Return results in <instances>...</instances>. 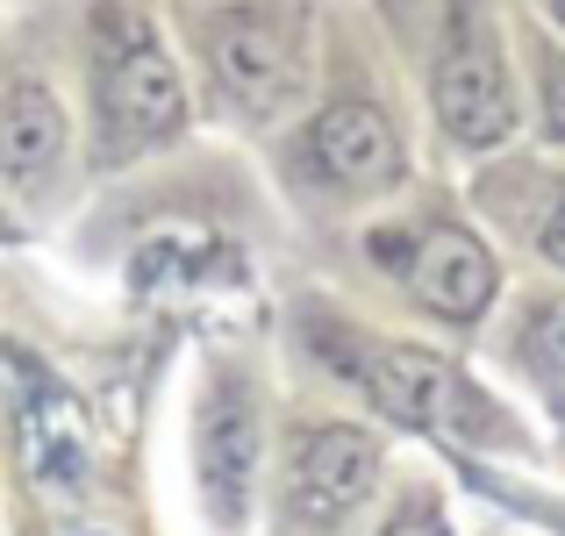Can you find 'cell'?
Here are the masks:
<instances>
[{
	"instance_id": "1",
	"label": "cell",
	"mask_w": 565,
	"mask_h": 536,
	"mask_svg": "<svg viewBox=\"0 0 565 536\" xmlns=\"http://www.w3.org/2000/svg\"><path fill=\"white\" fill-rule=\"evenodd\" d=\"M186 122V79L158 29L137 8L94 14V129L108 158H137L151 143L180 137Z\"/></svg>"
},
{
	"instance_id": "2",
	"label": "cell",
	"mask_w": 565,
	"mask_h": 536,
	"mask_svg": "<svg viewBox=\"0 0 565 536\" xmlns=\"http://www.w3.org/2000/svg\"><path fill=\"white\" fill-rule=\"evenodd\" d=\"M201 57L244 115H279L308 94L316 22H308L301 0H222L207 14Z\"/></svg>"
},
{
	"instance_id": "3",
	"label": "cell",
	"mask_w": 565,
	"mask_h": 536,
	"mask_svg": "<svg viewBox=\"0 0 565 536\" xmlns=\"http://www.w3.org/2000/svg\"><path fill=\"white\" fill-rule=\"evenodd\" d=\"M429 108H437V129L458 151H494L515 129V79H509V51H501V29L487 14V0H451Z\"/></svg>"
},
{
	"instance_id": "4",
	"label": "cell",
	"mask_w": 565,
	"mask_h": 536,
	"mask_svg": "<svg viewBox=\"0 0 565 536\" xmlns=\"http://www.w3.org/2000/svg\"><path fill=\"white\" fill-rule=\"evenodd\" d=\"M359 379H365V394H373L394 422L444 429V437H451V429H480L487 422V408H480V394L466 386V372L444 365L437 351L386 344V351H373L359 365Z\"/></svg>"
},
{
	"instance_id": "5",
	"label": "cell",
	"mask_w": 565,
	"mask_h": 536,
	"mask_svg": "<svg viewBox=\"0 0 565 536\" xmlns=\"http://www.w3.org/2000/svg\"><path fill=\"white\" fill-rule=\"evenodd\" d=\"M301 158H308V172L337 193H380L408 165L394 122H386L373 100H330V108H316L308 129H301Z\"/></svg>"
},
{
	"instance_id": "6",
	"label": "cell",
	"mask_w": 565,
	"mask_h": 536,
	"mask_svg": "<svg viewBox=\"0 0 565 536\" xmlns=\"http://www.w3.org/2000/svg\"><path fill=\"white\" fill-rule=\"evenodd\" d=\"M380 465H386V451L373 429H359V422L308 429L301 458H294V508L308 523H337V515H351L380 486Z\"/></svg>"
},
{
	"instance_id": "7",
	"label": "cell",
	"mask_w": 565,
	"mask_h": 536,
	"mask_svg": "<svg viewBox=\"0 0 565 536\" xmlns=\"http://www.w3.org/2000/svg\"><path fill=\"white\" fill-rule=\"evenodd\" d=\"M401 279H408L415 301L444 322H472L494 301V258H487V244L472 229H458V222H437V229L415 236L408 258H401Z\"/></svg>"
},
{
	"instance_id": "8",
	"label": "cell",
	"mask_w": 565,
	"mask_h": 536,
	"mask_svg": "<svg viewBox=\"0 0 565 536\" xmlns=\"http://www.w3.org/2000/svg\"><path fill=\"white\" fill-rule=\"evenodd\" d=\"M65 165V108L43 79H0V179L14 193L51 186Z\"/></svg>"
},
{
	"instance_id": "9",
	"label": "cell",
	"mask_w": 565,
	"mask_h": 536,
	"mask_svg": "<svg viewBox=\"0 0 565 536\" xmlns=\"http://www.w3.org/2000/svg\"><path fill=\"white\" fill-rule=\"evenodd\" d=\"M236 272V250L222 244V236H207V229H158V236H143L137 244V258H129V287L137 293H201V287H215V279H230Z\"/></svg>"
},
{
	"instance_id": "10",
	"label": "cell",
	"mask_w": 565,
	"mask_h": 536,
	"mask_svg": "<svg viewBox=\"0 0 565 536\" xmlns=\"http://www.w3.org/2000/svg\"><path fill=\"white\" fill-rule=\"evenodd\" d=\"M22 429H29V472H36V486L51 501H79L86 480H94V443H86V422L72 415V400L36 394Z\"/></svg>"
},
{
	"instance_id": "11",
	"label": "cell",
	"mask_w": 565,
	"mask_h": 536,
	"mask_svg": "<svg viewBox=\"0 0 565 536\" xmlns=\"http://www.w3.org/2000/svg\"><path fill=\"white\" fill-rule=\"evenodd\" d=\"M250 472H258V429H250L244 394H222V408L207 415V437H201V486L222 523H244Z\"/></svg>"
},
{
	"instance_id": "12",
	"label": "cell",
	"mask_w": 565,
	"mask_h": 536,
	"mask_svg": "<svg viewBox=\"0 0 565 536\" xmlns=\"http://www.w3.org/2000/svg\"><path fill=\"white\" fill-rule=\"evenodd\" d=\"M530 357H537L552 379H565V301H544L530 315Z\"/></svg>"
},
{
	"instance_id": "13",
	"label": "cell",
	"mask_w": 565,
	"mask_h": 536,
	"mask_svg": "<svg viewBox=\"0 0 565 536\" xmlns=\"http://www.w3.org/2000/svg\"><path fill=\"white\" fill-rule=\"evenodd\" d=\"M537 94H544V129L565 137V51H537Z\"/></svg>"
},
{
	"instance_id": "14",
	"label": "cell",
	"mask_w": 565,
	"mask_h": 536,
	"mask_svg": "<svg viewBox=\"0 0 565 536\" xmlns=\"http://www.w3.org/2000/svg\"><path fill=\"white\" fill-rule=\"evenodd\" d=\"M386 536H451V529H444V515L429 508V501H415L401 523H386Z\"/></svg>"
},
{
	"instance_id": "15",
	"label": "cell",
	"mask_w": 565,
	"mask_h": 536,
	"mask_svg": "<svg viewBox=\"0 0 565 536\" xmlns=\"http://www.w3.org/2000/svg\"><path fill=\"white\" fill-rule=\"evenodd\" d=\"M537 250L565 272V201H552V215H544V229H537Z\"/></svg>"
},
{
	"instance_id": "16",
	"label": "cell",
	"mask_w": 565,
	"mask_h": 536,
	"mask_svg": "<svg viewBox=\"0 0 565 536\" xmlns=\"http://www.w3.org/2000/svg\"><path fill=\"white\" fill-rule=\"evenodd\" d=\"M51 536H122L115 523H100V515H65V523H57Z\"/></svg>"
},
{
	"instance_id": "17",
	"label": "cell",
	"mask_w": 565,
	"mask_h": 536,
	"mask_svg": "<svg viewBox=\"0 0 565 536\" xmlns=\"http://www.w3.org/2000/svg\"><path fill=\"white\" fill-rule=\"evenodd\" d=\"M14 236H22V229H14V222H8V215H0V250H8V244H14Z\"/></svg>"
},
{
	"instance_id": "18",
	"label": "cell",
	"mask_w": 565,
	"mask_h": 536,
	"mask_svg": "<svg viewBox=\"0 0 565 536\" xmlns=\"http://www.w3.org/2000/svg\"><path fill=\"white\" fill-rule=\"evenodd\" d=\"M544 14H552V22L565 29V0H544Z\"/></svg>"
}]
</instances>
